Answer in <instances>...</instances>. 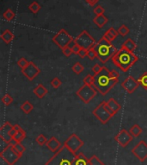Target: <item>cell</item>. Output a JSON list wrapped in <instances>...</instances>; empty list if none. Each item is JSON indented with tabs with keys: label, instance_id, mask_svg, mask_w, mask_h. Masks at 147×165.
<instances>
[{
	"label": "cell",
	"instance_id": "1",
	"mask_svg": "<svg viewBox=\"0 0 147 165\" xmlns=\"http://www.w3.org/2000/svg\"><path fill=\"white\" fill-rule=\"evenodd\" d=\"M95 76L94 88L102 95H106L112 88L118 83V80L114 79L111 71L108 67H103V71Z\"/></svg>",
	"mask_w": 147,
	"mask_h": 165
},
{
	"label": "cell",
	"instance_id": "2",
	"mask_svg": "<svg viewBox=\"0 0 147 165\" xmlns=\"http://www.w3.org/2000/svg\"><path fill=\"white\" fill-rule=\"evenodd\" d=\"M111 60L117 67L126 73L139 61V57L134 53H130L120 49L114 55Z\"/></svg>",
	"mask_w": 147,
	"mask_h": 165
},
{
	"label": "cell",
	"instance_id": "3",
	"mask_svg": "<svg viewBox=\"0 0 147 165\" xmlns=\"http://www.w3.org/2000/svg\"><path fill=\"white\" fill-rule=\"evenodd\" d=\"M94 49L96 50L97 58L101 62L105 64L109 60L112 59L114 55L118 51L115 46L109 41H108L105 37H102L96 45L94 46Z\"/></svg>",
	"mask_w": 147,
	"mask_h": 165
},
{
	"label": "cell",
	"instance_id": "4",
	"mask_svg": "<svg viewBox=\"0 0 147 165\" xmlns=\"http://www.w3.org/2000/svg\"><path fill=\"white\" fill-rule=\"evenodd\" d=\"M75 157V153L63 145L45 165H74Z\"/></svg>",
	"mask_w": 147,
	"mask_h": 165
},
{
	"label": "cell",
	"instance_id": "5",
	"mask_svg": "<svg viewBox=\"0 0 147 165\" xmlns=\"http://www.w3.org/2000/svg\"><path fill=\"white\" fill-rule=\"evenodd\" d=\"M92 114L93 116L96 118L103 125H106L109 121L110 119L114 117L107 107V101L101 102L99 105L93 110Z\"/></svg>",
	"mask_w": 147,
	"mask_h": 165
},
{
	"label": "cell",
	"instance_id": "6",
	"mask_svg": "<svg viewBox=\"0 0 147 165\" xmlns=\"http://www.w3.org/2000/svg\"><path fill=\"white\" fill-rule=\"evenodd\" d=\"M97 94V90L92 86L84 84L76 92V95L82 100L84 104H88L95 98Z\"/></svg>",
	"mask_w": 147,
	"mask_h": 165
},
{
	"label": "cell",
	"instance_id": "7",
	"mask_svg": "<svg viewBox=\"0 0 147 165\" xmlns=\"http://www.w3.org/2000/svg\"><path fill=\"white\" fill-rule=\"evenodd\" d=\"M52 41L60 49H64L66 46H69L72 43L74 39L72 35L69 34L64 29H61L58 32H57L52 38Z\"/></svg>",
	"mask_w": 147,
	"mask_h": 165
},
{
	"label": "cell",
	"instance_id": "8",
	"mask_svg": "<svg viewBox=\"0 0 147 165\" xmlns=\"http://www.w3.org/2000/svg\"><path fill=\"white\" fill-rule=\"evenodd\" d=\"M75 42L78 45L82 48V49H89L94 48V46L96 45V40L93 38L91 35H89L86 30H83L80 34H79L75 39H74Z\"/></svg>",
	"mask_w": 147,
	"mask_h": 165
},
{
	"label": "cell",
	"instance_id": "9",
	"mask_svg": "<svg viewBox=\"0 0 147 165\" xmlns=\"http://www.w3.org/2000/svg\"><path fill=\"white\" fill-rule=\"evenodd\" d=\"M84 141L81 140V138L77 134L72 133L65 141V143H64L63 145L67 148L68 150H70L72 152L76 154V152H78L84 146Z\"/></svg>",
	"mask_w": 147,
	"mask_h": 165
},
{
	"label": "cell",
	"instance_id": "10",
	"mask_svg": "<svg viewBox=\"0 0 147 165\" xmlns=\"http://www.w3.org/2000/svg\"><path fill=\"white\" fill-rule=\"evenodd\" d=\"M0 157L7 165H14L21 158L14 151L13 145H9L4 151H1Z\"/></svg>",
	"mask_w": 147,
	"mask_h": 165
},
{
	"label": "cell",
	"instance_id": "11",
	"mask_svg": "<svg viewBox=\"0 0 147 165\" xmlns=\"http://www.w3.org/2000/svg\"><path fill=\"white\" fill-rule=\"evenodd\" d=\"M132 153L138 158L141 162L147 159V144L144 140L139 141L132 150Z\"/></svg>",
	"mask_w": 147,
	"mask_h": 165
},
{
	"label": "cell",
	"instance_id": "12",
	"mask_svg": "<svg viewBox=\"0 0 147 165\" xmlns=\"http://www.w3.org/2000/svg\"><path fill=\"white\" fill-rule=\"evenodd\" d=\"M21 71H22V74H23L28 81L34 80L38 74L41 73V69L33 61H29L27 67H24L23 69H22Z\"/></svg>",
	"mask_w": 147,
	"mask_h": 165
},
{
	"label": "cell",
	"instance_id": "13",
	"mask_svg": "<svg viewBox=\"0 0 147 165\" xmlns=\"http://www.w3.org/2000/svg\"><path fill=\"white\" fill-rule=\"evenodd\" d=\"M133 139H134V137L126 129H122L114 137V140L116 141L117 144H120L122 148L127 147V145L133 141Z\"/></svg>",
	"mask_w": 147,
	"mask_h": 165
},
{
	"label": "cell",
	"instance_id": "14",
	"mask_svg": "<svg viewBox=\"0 0 147 165\" xmlns=\"http://www.w3.org/2000/svg\"><path fill=\"white\" fill-rule=\"evenodd\" d=\"M139 86L140 85L139 83L138 80H135L133 76H128L121 83V88H123L124 90L127 92V93H129V94L134 93Z\"/></svg>",
	"mask_w": 147,
	"mask_h": 165
},
{
	"label": "cell",
	"instance_id": "15",
	"mask_svg": "<svg viewBox=\"0 0 147 165\" xmlns=\"http://www.w3.org/2000/svg\"><path fill=\"white\" fill-rule=\"evenodd\" d=\"M13 127L14 125H12L8 121L2 125L0 127V139H3V140L10 143V141L12 139V137L10 136V131L13 129Z\"/></svg>",
	"mask_w": 147,
	"mask_h": 165
},
{
	"label": "cell",
	"instance_id": "16",
	"mask_svg": "<svg viewBox=\"0 0 147 165\" xmlns=\"http://www.w3.org/2000/svg\"><path fill=\"white\" fill-rule=\"evenodd\" d=\"M46 146L48 148V150H50L52 152L56 153L57 151L62 147L61 143L58 140V138H56L55 137H52L50 139H48Z\"/></svg>",
	"mask_w": 147,
	"mask_h": 165
},
{
	"label": "cell",
	"instance_id": "17",
	"mask_svg": "<svg viewBox=\"0 0 147 165\" xmlns=\"http://www.w3.org/2000/svg\"><path fill=\"white\" fill-rule=\"evenodd\" d=\"M107 107L109 110L111 114L114 116L118 112H120L121 109V105L118 103V102L114 98H110L108 101H107Z\"/></svg>",
	"mask_w": 147,
	"mask_h": 165
},
{
	"label": "cell",
	"instance_id": "18",
	"mask_svg": "<svg viewBox=\"0 0 147 165\" xmlns=\"http://www.w3.org/2000/svg\"><path fill=\"white\" fill-rule=\"evenodd\" d=\"M136 48H137V44L132 38H127L121 45V49L130 53H134Z\"/></svg>",
	"mask_w": 147,
	"mask_h": 165
},
{
	"label": "cell",
	"instance_id": "19",
	"mask_svg": "<svg viewBox=\"0 0 147 165\" xmlns=\"http://www.w3.org/2000/svg\"><path fill=\"white\" fill-rule=\"evenodd\" d=\"M33 93H34V94L35 95L37 98H44L45 95L48 93V90L45 88L44 85L39 84L36 88H34V89L33 90Z\"/></svg>",
	"mask_w": 147,
	"mask_h": 165
},
{
	"label": "cell",
	"instance_id": "20",
	"mask_svg": "<svg viewBox=\"0 0 147 165\" xmlns=\"http://www.w3.org/2000/svg\"><path fill=\"white\" fill-rule=\"evenodd\" d=\"M74 165H89V159L86 157L83 153H79L76 155Z\"/></svg>",
	"mask_w": 147,
	"mask_h": 165
},
{
	"label": "cell",
	"instance_id": "21",
	"mask_svg": "<svg viewBox=\"0 0 147 165\" xmlns=\"http://www.w3.org/2000/svg\"><path fill=\"white\" fill-rule=\"evenodd\" d=\"M119 35V33L117 30L114 29V28L113 27H111L109 28L108 30H107L105 33H104V35H103V37H105V38L108 40V41H109V42H113L114 39L116 38L117 35Z\"/></svg>",
	"mask_w": 147,
	"mask_h": 165
},
{
	"label": "cell",
	"instance_id": "22",
	"mask_svg": "<svg viewBox=\"0 0 147 165\" xmlns=\"http://www.w3.org/2000/svg\"><path fill=\"white\" fill-rule=\"evenodd\" d=\"M0 38L3 40V42H5L6 44H10V42L13 41L14 35L12 32L10 31V29H5L4 31L1 34Z\"/></svg>",
	"mask_w": 147,
	"mask_h": 165
},
{
	"label": "cell",
	"instance_id": "23",
	"mask_svg": "<svg viewBox=\"0 0 147 165\" xmlns=\"http://www.w3.org/2000/svg\"><path fill=\"white\" fill-rule=\"evenodd\" d=\"M108 18L104 16V15H101V16H96V18L93 19L94 24L98 27V28H103V26L107 24L108 23Z\"/></svg>",
	"mask_w": 147,
	"mask_h": 165
},
{
	"label": "cell",
	"instance_id": "24",
	"mask_svg": "<svg viewBox=\"0 0 147 165\" xmlns=\"http://www.w3.org/2000/svg\"><path fill=\"white\" fill-rule=\"evenodd\" d=\"M20 109L25 114H29V113L33 111V109H34V105L33 104L31 103L30 101H28V100H26V101H24L20 106Z\"/></svg>",
	"mask_w": 147,
	"mask_h": 165
},
{
	"label": "cell",
	"instance_id": "25",
	"mask_svg": "<svg viewBox=\"0 0 147 165\" xmlns=\"http://www.w3.org/2000/svg\"><path fill=\"white\" fill-rule=\"evenodd\" d=\"M129 132H130L131 135L134 137H139L141 134H142L143 130H142V128H141L139 125L135 124V125H134L133 126L131 127L130 130H129Z\"/></svg>",
	"mask_w": 147,
	"mask_h": 165
},
{
	"label": "cell",
	"instance_id": "26",
	"mask_svg": "<svg viewBox=\"0 0 147 165\" xmlns=\"http://www.w3.org/2000/svg\"><path fill=\"white\" fill-rule=\"evenodd\" d=\"M13 147L15 152H16L17 155H19L21 157H22V156L23 154V152L26 151V148L24 147L23 145L21 144V143H17L15 145H13Z\"/></svg>",
	"mask_w": 147,
	"mask_h": 165
},
{
	"label": "cell",
	"instance_id": "27",
	"mask_svg": "<svg viewBox=\"0 0 147 165\" xmlns=\"http://www.w3.org/2000/svg\"><path fill=\"white\" fill-rule=\"evenodd\" d=\"M25 137H26V131L23 129L20 131H17L14 137V139L17 141V143H22V141L24 140Z\"/></svg>",
	"mask_w": 147,
	"mask_h": 165
},
{
	"label": "cell",
	"instance_id": "28",
	"mask_svg": "<svg viewBox=\"0 0 147 165\" xmlns=\"http://www.w3.org/2000/svg\"><path fill=\"white\" fill-rule=\"evenodd\" d=\"M138 81L144 90H147V72H144V74L138 79Z\"/></svg>",
	"mask_w": 147,
	"mask_h": 165
},
{
	"label": "cell",
	"instance_id": "29",
	"mask_svg": "<svg viewBox=\"0 0 147 165\" xmlns=\"http://www.w3.org/2000/svg\"><path fill=\"white\" fill-rule=\"evenodd\" d=\"M28 9H29V11H30L32 13L37 14L38 12H39V11L41 10V5L38 4L36 1H34V2H32V3L29 4Z\"/></svg>",
	"mask_w": 147,
	"mask_h": 165
},
{
	"label": "cell",
	"instance_id": "30",
	"mask_svg": "<svg viewBox=\"0 0 147 165\" xmlns=\"http://www.w3.org/2000/svg\"><path fill=\"white\" fill-rule=\"evenodd\" d=\"M72 70L76 74H80L84 70V67L80 62H76L72 67Z\"/></svg>",
	"mask_w": 147,
	"mask_h": 165
},
{
	"label": "cell",
	"instance_id": "31",
	"mask_svg": "<svg viewBox=\"0 0 147 165\" xmlns=\"http://www.w3.org/2000/svg\"><path fill=\"white\" fill-rule=\"evenodd\" d=\"M3 18L6 21H12L15 18V13L10 9H8V10L4 11V13L3 14Z\"/></svg>",
	"mask_w": 147,
	"mask_h": 165
},
{
	"label": "cell",
	"instance_id": "32",
	"mask_svg": "<svg viewBox=\"0 0 147 165\" xmlns=\"http://www.w3.org/2000/svg\"><path fill=\"white\" fill-rule=\"evenodd\" d=\"M83 81H84V84L89 85V86H92L93 87L94 83H95V76L90 74H87Z\"/></svg>",
	"mask_w": 147,
	"mask_h": 165
},
{
	"label": "cell",
	"instance_id": "33",
	"mask_svg": "<svg viewBox=\"0 0 147 165\" xmlns=\"http://www.w3.org/2000/svg\"><path fill=\"white\" fill-rule=\"evenodd\" d=\"M1 101H2V103H3V105H6V106H9V105L13 102V98L10 96V94H5L3 95V97L1 98Z\"/></svg>",
	"mask_w": 147,
	"mask_h": 165
},
{
	"label": "cell",
	"instance_id": "34",
	"mask_svg": "<svg viewBox=\"0 0 147 165\" xmlns=\"http://www.w3.org/2000/svg\"><path fill=\"white\" fill-rule=\"evenodd\" d=\"M89 165H105V164L100 160L98 157H96V155H93L92 157L89 158Z\"/></svg>",
	"mask_w": 147,
	"mask_h": 165
},
{
	"label": "cell",
	"instance_id": "35",
	"mask_svg": "<svg viewBox=\"0 0 147 165\" xmlns=\"http://www.w3.org/2000/svg\"><path fill=\"white\" fill-rule=\"evenodd\" d=\"M129 32H130V30H129V29H128V27H127V25H121L120 28H119V29H118V33H119V35H120L122 37H124V36H126L127 35H128L129 34Z\"/></svg>",
	"mask_w": 147,
	"mask_h": 165
},
{
	"label": "cell",
	"instance_id": "36",
	"mask_svg": "<svg viewBox=\"0 0 147 165\" xmlns=\"http://www.w3.org/2000/svg\"><path fill=\"white\" fill-rule=\"evenodd\" d=\"M35 141H36V143H37L40 146H43V145H46L47 142H48V139H47V137H45V135L40 134V135L36 137Z\"/></svg>",
	"mask_w": 147,
	"mask_h": 165
},
{
	"label": "cell",
	"instance_id": "37",
	"mask_svg": "<svg viewBox=\"0 0 147 165\" xmlns=\"http://www.w3.org/2000/svg\"><path fill=\"white\" fill-rule=\"evenodd\" d=\"M28 62H29V61H28L26 60L24 57H22V58H20L19 60L17 61V66L20 67L21 70H22V69H23L24 67H27Z\"/></svg>",
	"mask_w": 147,
	"mask_h": 165
},
{
	"label": "cell",
	"instance_id": "38",
	"mask_svg": "<svg viewBox=\"0 0 147 165\" xmlns=\"http://www.w3.org/2000/svg\"><path fill=\"white\" fill-rule=\"evenodd\" d=\"M50 84H51V86L53 88H55V89H57V88H58L60 86H61L62 81H60L58 77H55L50 81Z\"/></svg>",
	"mask_w": 147,
	"mask_h": 165
},
{
	"label": "cell",
	"instance_id": "39",
	"mask_svg": "<svg viewBox=\"0 0 147 165\" xmlns=\"http://www.w3.org/2000/svg\"><path fill=\"white\" fill-rule=\"evenodd\" d=\"M103 67H104V66H101L99 64H95L92 67V68H91V70H92L94 75H97V74H100L103 71Z\"/></svg>",
	"mask_w": 147,
	"mask_h": 165
},
{
	"label": "cell",
	"instance_id": "40",
	"mask_svg": "<svg viewBox=\"0 0 147 165\" xmlns=\"http://www.w3.org/2000/svg\"><path fill=\"white\" fill-rule=\"evenodd\" d=\"M69 46L71 47V49H72V53H73V54H75V55H79L80 49H82V48H80V47H79V46L76 43L75 41H73V42H72Z\"/></svg>",
	"mask_w": 147,
	"mask_h": 165
},
{
	"label": "cell",
	"instance_id": "41",
	"mask_svg": "<svg viewBox=\"0 0 147 165\" xmlns=\"http://www.w3.org/2000/svg\"><path fill=\"white\" fill-rule=\"evenodd\" d=\"M62 53H63V55L64 56H65V57H70L71 56H72V54H73L72 53V49H71V47L70 46H66V47H65L64 49H62Z\"/></svg>",
	"mask_w": 147,
	"mask_h": 165
},
{
	"label": "cell",
	"instance_id": "42",
	"mask_svg": "<svg viewBox=\"0 0 147 165\" xmlns=\"http://www.w3.org/2000/svg\"><path fill=\"white\" fill-rule=\"evenodd\" d=\"M94 13L96 14V16H101V15L104 14L105 12V10L103 9V7H102L101 5H96V7L94 8Z\"/></svg>",
	"mask_w": 147,
	"mask_h": 165
},
{
	"label": "cell",
	"instance_id": "43",
	"mask_svg": "<svg viewBox=\"0 0 147 165\" xmlns=\"http://www.w3.org/2000/svg\"><path fill=\"white\" fill-rule=\"evenodd\" d=\"M87 57L89 58V60H94L95 58H97V56H96V50L94 49V48L90 49L88 50V56Z\"/></svg>",
	"mask_w": 147,
	"mask_h": 165
},
{
	"label": "cell",
	"instance_id": "44",
	"mask_svg": "<svg viewBox=\"0 0 147 165\" xmlns=\"http://www.w3.org/2000/svg\"><path fill=\"white\" fill-rule=\"evenodd\" d=\"M81 59H84V58H85L87 56H88V50L87 49H80V51H79V55H78Z\"/></svg>",
	"mask_w": 147,
	"mask_h": 165
},
{
	"label": "cell",
	"instance_id": "45",
	"mask_svg": "<svg viewBox=\"0 0 147 165\" xmlns=\"http://www.w3.org/2000/svg\"><path fill=\"white\" fill-rule=\"evenodd\" d=\"M86 1H87V3L90 4L91 6H94V5L98 2V0H86Z\"/></svg>",
	"mask_w": 147,
	"mask_h": 165
},
{
	"label": "cell",
	"instance_id": "46",
	"mask_svg": "<svg viewBox=\"0 0 147 165\" xmlns=\"http://www.w3.org/2000/svg\"><path fill=\"white\" fill-rule=\"evenodd\" d=\"M17 130H15V129H14V127H13V129H12V130H10V136L11 137H12V138H14V137H15V135H16V134H17Z\"/></svg>",
	"mask_w": 147,
	"mask_h": 165
},
{
	"label": "cell",
	"instance_id": "47",
	"mask_svg": "<svg viewBox=\"0 0 147 165\" xmlns=\"http://www.w3.org/2000/svg\"><path fill=\"white\" fill-rule=\"evenodd\" d=\"M14 129L17 130V131H20L21 130H23V129H22V128L20 127V125H17V124L14 125Z\"/></svg>",
	"mask_w": 147,
	"mask_h": 165
}]
</instances>
